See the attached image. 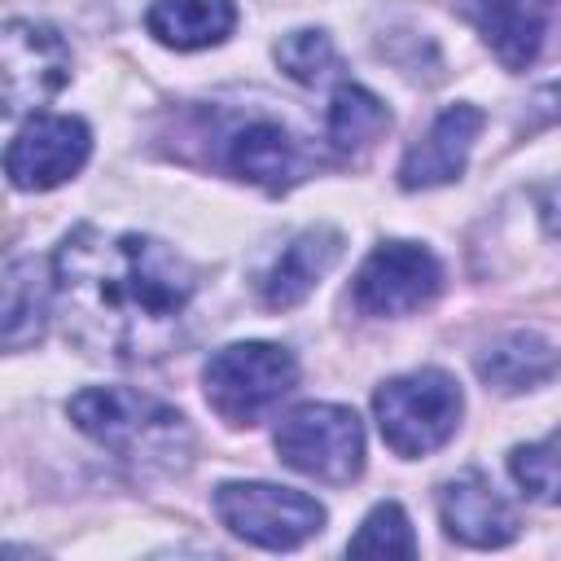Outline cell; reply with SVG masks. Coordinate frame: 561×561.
<instances>
[{
	"instance_id": "obj_2",
	"label": "cell",
	"mask_w": 561,
	"mask_h": 561,
	"mask_svg": "<svg viewBox=\"0 0 561 561\" xmlns=\"http://www.w3.org/2000/svg\"><path fill=\"white\" fill-rule=\"evenodd\" d=\"M66 412L96 447H105L136 478H171L184 473L193 460L188 421L153 394L127 386H88L70 394Z\"/></svg>"
},
{
	"instance_id": "obj_23",
	"label": "cell",
	"mask_w": 561,
	"mask_h": 561,
	"mask_svg": "<svg viewBox=\"0 0 561 561\" xmlns=\"http://www.w3.org/2000/svg\"><path fill=\"white\" fill-rule=\"evenodd\" d=\"M539 219H543V228L552 237H561V180L539 188Z\"/></svg>"
},
{
	"instance_id": "obj_20",
	"label": "cell",
	"mask_w": 561,
	"mask_h": 561,
	"mask_svg": "<svg viewBox=\"0 0 561 561\" xmlns=\"http://www.w3.org/2000/svg\"><path fill=\"white\" fill-rule=\"evenodd\" d=\"M346 552H351V557H416V535H412L408 513H403L394 500L377 504V508L359 522V530L351 535Z\"/></svg>"
},
{
	"instance_id": "obj_9",
	"label": "cell",
	"mask_w": 561,
	"mask_h": 561,
	"mask_svg": "<svg viewBox=\"0 0 561 561\" xmlns=\"http://www.w3.org/2000/svg\"><path fill=\"white\" fill-rule=\"evenodd\" d=\"M443 289L438 259L416 241H381L355 272V307L368 316H408Z\"/></svg>"
},
{
	"instance_id": "obj_6",
	"label": "cell",
	"mask_w": 561,
	"mask_h": 561,
	"mask_svg": "<svg viewBox=\"0 0 561 561\" xmlns=\"http://www.w3.org/2000/svg\"><path fill=\"white\" fill-rule=\"evenodd\" d=\"M215 513L237 539L272 552L298 548L324 530V508L311 495L272 482H224L215 491Z\"/></svg>"
},
{
	"instance_id": "obj_7",
	"label": "cell",
	"mask_w": 561,
	"mask_h": 561,
	"mask_svg": "<svg viewBox=\"0 0 561 561\" xmlns=\"http://www.w3.org/2000/svg\"><path fill=\"white\" fill-rule=\"evenodd\" d=\"M70 48L66 39L31 18L4 22L0 35V79H4V114L18 118L26 110H39L70 83Z\"/></svg>"
},
{
	"instance_id": "obj_19",
	"label": "cell",
	"mask_w": 561,
	"mask_h": 561,
	"mask_svg": "<svg viewBox=\"0 0 561 561\" xmlns=\"http://www.w3.org/2000/svg\"><path fill=\"white\" fill-rule=\"evenodd\" d=\"M508 473L530 500L561 504V425L539 443L513 447L508 451Z\"/></svg>"
},
{
	"instance_id": "obj_22",
	"label": "cell",
	"mask_w": 561,
	"mask_h": 561,
	"mask_svg": "<svg viewBox=\"0 0 561 561\" xmlns=\"http://www.w3.org/2000/svg\"><path fill=\"white\" fill-rule=\"evenodd\" d=\"M561 118V83H548L530 96V123H557Z\"/></svg>"
},
{
	"instance_id": "obj_10",
	"label": "cell",
	"mask_w": 561,
	"mask_h": 561,
	"mask_svg": "<svg viewBox=\"0 0 561 561\" xmlns=\"http://www.w3.org/2000/svg\"><path fill=\"white\" fill-rule=\"evenodd\" d=\"M224 162L232 175L267 188V193H280V188H294L307 171H311V149L276 118H250L241 127L228 131V149H224Z\"/></svg>"
},
{
	"instance_id": "obj_3",
	"label": "cell",
	"mask_w": 561,
	"mask_h": 561,
	"mask_svg": "<svg viewBox=\"0 0 561 561\" xmlns=\"http://www.w3.org/2000/svg\"><path fill=\"white\" fill-rule=\"evenodd\" d=\"M460 412H465V394L456 377H447L443 368H416V373L390 377L373 394V416L386 447L408 460L438 451L456 434Z\"/></svg>"
},
{
	"instance_id": "obj_13",
	"label": "cell",
	"mask_w": 561,
	"mask_h": 561,
	"mask_svg": "<svg viewBox=\"0 0 561 561\" xmlns=\"http://www.w3.org/2000/svg\"><path fill=\"white\" fill-rule=\"evenodd\" d=\"M478 131H482V110L478 105H447L430 123V131L403 153L399 184L403 188H438V184L460 180Z\"/></svg>"
},
{
	"instance_id": "obj_21",
	"label": "cell",
	"mask_w": 561,
	"mask_h": 561,
	"mask_svg": "<svg viewBox=\"0 0 561 561\" xmlns=\"http://www.w3.org/2000/svg\"><path fill=\"white\" fill-rule=\"evenodd\" d=\"M276 66L294 83H320L333 70V44L324 31H289L276 39Z\"/></svg>"
},
{
	"instance_id": "obj_12",
	"label": "cell",
	"mask_w": 561,
	"mask_h": 561,
	"mask_svg": "<svg viewBox=\"0 0 561 561\" xmlns=\"http://www.w3.org/2000/svg\"><path fill=\"white\" fill-rule=\"evenodd\" d=\"M438 517L443 530L469 548H504L517 539V513L478 469H465L438 486Z\"/></svg>"
},
{
	"instance_id": "obj_5",
	"label": "cell",
	"mask_w": 561,
	"mask_h": 561,
	"mask_svg": "<svg viewBox=\"0 0 561 561\" xmlns=\"http://www.w3.org/2000/svg\"><path fill=\"white\" fill-rule=\"evenodd\" d=\"M276 456L294 473L342 486L364 469V425L342 403H298L276 421Z\"/></svg>"
},
{
	"instance_id": "obj_4",
	"label": "cell",
	"mask_w": 561,
	"mask_h": 561,
	"mask_svg": "<svg viewBox=\"0 0 561 561\" xmlns=\"http://www.w3.org/2000/svg\"><path fill=\"white\" fill-rule=\"evenodd\" d=\"M298 381V359L276 342H232L202 368L206 403L228 425H254Z\"/></svg>"
},
{
	"instance_id": "obj_11",
	"label": "cell",
	"mask_w": 561,
	"mask_h": 561,
	"mask_svg": "<svg viewBox=\"0 0 561 561\" xmlns=\"http://www.w3.org/2000/svg\"><path fill=\"white\" fill-rule=\"evenodd\" d=\"M557 9L561 0H460V13L508 70H526L543 53Z\"/></svg>"
},
{
	"instance_id": "obj_16",
	"label": "cell",
	"mask_w": 561,
	"mask_h": 561,
	"mask_svg": "<svg viewBox=\"0 0 561 561\" xmlns=\"http://www.w3.org/2000/svg\"><path fill=\"white\" fill-rule=\"evenodd\" d=\"M561 368V351L530 333V329H513L504 337H495L482 355H478V377L500 390V394H522V390H535L543 386L552 373Z\"/></svg>"
},
{
	"instance_id": "obj_18",
	"label": "cell",
	"mask_w": 561,
	"mask_h": 561,
	"mask_svg": "<svg viewBox=\"0 0 561 561\" xmlns=\"http://www.w3.org/2000/svg\"><path fill=\"white\" fill-rule=\"evenodd\" d=\"M324 127H329V140L342 153H359L390 127V110H386V101L377 92H368L359 83H337Z\"/></svg>"
},
{
	"instance_id": "obj_15",
	"label": "cell",
	"mask_w": 561,
	"mask_h": 561,
	"mask_svg": "<svg viewBox=\"0 0 561 561\" xmlns=\"http://www.w3.org/2000/svg\"><path fill=\"white\" fill-rule=\"evenodd\" d=\"M53 302H57V272H53V263H44L35 254L9 259V267H4V298H0L4 346L22 351V346L39 342L44 329H48Z\"/></svg>"
},
{
	"instance_id": "obj_1",
	"label": "cell",
	"mask_w": 561,
	"mask_h": 561,
	"mask_svg": "<svg viewBox=\"0 0 561 561\" xmlns=\"http://www.w3.org/2000/svg\"><path fill=\"white\" fill-rule=\"evenodd\" d=\"M53 272L70 337L92 355L127 364L167 355L197 298V267L140 232L83 224L57 245Z\"/></svg>"
},
{
	"instance_id": "obj_8",
	"label": "cell",
	"mask_w": 561,
	"mask_h": 561,
	"mask_svg": "<svg viewBox=\"0 0 561 561\" xmlns=\"http://www.w3.org/2000/svg\"><path fill=\"white\" fill-rule=\"evenodd\" d=\"M92 153V131L75 114H35L4 149V175L22 193H44L79 175Z\"/></svg>"
},
{
	"instance_id": "obj_14",
	"label": "cell",
	"mask_w": 561,
	"mask_h": 561,
	"mask_svg": "<svg viewBox=\"0 0 561 561\" xmlns=\"http://www.w3.org/2000/svg\"><path fill=\"white\" fill-rule=\"evenodd\" d=\"M337 254H342V232L337 228H329V224H316V228H302L276 259H272V267L263 272V280H259V294H263V302L267 307H298L316 285H320V276L337 263Z\"/></svg>"
},
{
	"instance_id": "obj_17",
	"label": "cell",
	"mask_w": 561,
	"mask_h": 561,
	"mask_svg": "<svg viewBox=\"0 0 561 561\" xmlns=\"http://www.w3.org/2000/svg\"><path fill=\"white\" fill-rule=\"evenodd\" d=\"M145 26L158 44L175 53H197L232 35L237 4L232 0H153L145 13Z\"/></svg>"
}]
</instances>
